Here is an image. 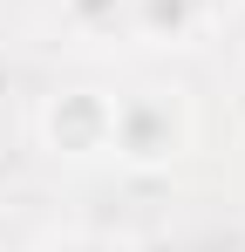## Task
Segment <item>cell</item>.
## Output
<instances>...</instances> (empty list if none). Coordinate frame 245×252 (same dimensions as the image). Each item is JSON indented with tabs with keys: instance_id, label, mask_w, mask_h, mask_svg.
I'll list each match as a JSON object with an SVG mask.
<instances>
[{
	"instance_id": "6da1fadb",
	"label": "cell",
	"mask_w": 245,
	"mask_h": 252,
	"mask_svg": "<svg viewBox=\"0 0 245 252\" xmlns=\"http://www.w3.org/2000/svg\"><path fill=\"white\" fill-rule=\"evenodd\" d=\"M198 143V109H191V89L177 82H136L116 95V136H109V157L122 170H170L191 157Z\"/></svg>"
},
{
	"instance_id": "7a4b0ae2",
	"label": "cell",
	"mask_w": 245,
	"mask_h": 252,
	"mask_svg": "<svg viewBox=\"0 0 245 252\" xmlns=\"http://www.w3.org/2000/svg\"><path fill=\"white\" fill-rule=\"evenodd\" d=\"M34 136H41V150L61 157V164H102L109 157V136H116V89L68 82L55 95H41Z\"/></svg>"
},
{
	"instance_id": "3957f363",
	"label": "cell",
	"mask_w": 245,
	"mask_h": 252,
	"mask_svg": "<svg viewBox=\"0 0 245 252\" xmlns=\"http://www.w3.org/2000/svg\"><path fill=\"white\" fill-rule=\"evenodd\" d=\"M218 14L225 0H129V34L143 48H198Z\"/></svg>"
},
{
	"instance_id": "277c9868",
	"label": "cell",
	"mask_w": 245,
	"mask_h": 252,
	"mask_svg": "<svg viewBox=\"0 0 245 252\" xmlns=\"http://www.w3.org/2000/svg\"><path fill=\"white\" fill-rule=\"evenodd\" d=\"M61 14H68L75 34H116V28H129V0H61Z\"/></svg>"
},
{
	"instance_id": "5b68a950",
	"label": "cell",
	"mask_w": 245,
	"mask_h": 252,
	"mask_svg": "<svg viewBox=\"0 0 245 252\" xmlns=\"http://www.w3.org/2000/svg\"><path fill=\"white\" fill-rule=\"evenodd\" d=\"M41 252H136V246L116 239V232H95V225H68V232L41 239Z\"/></svg>"
}]
</instances>
